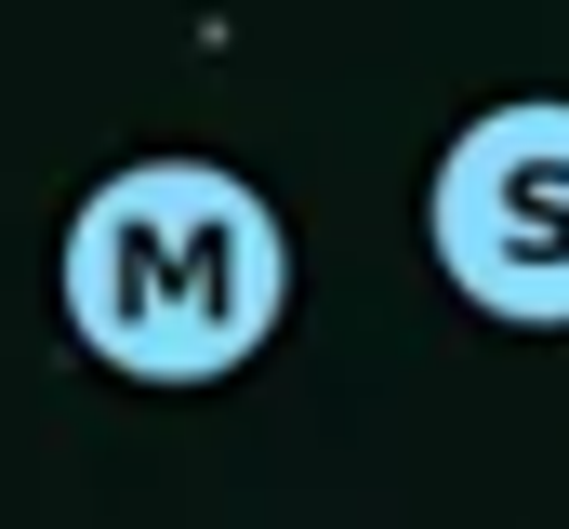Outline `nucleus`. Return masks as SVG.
Here are the masks:
<instances>
[{"label":"nucleus","instance_id":"nucleus-2","mask_svg":"<svg viewBox=\"0 0 569 529\" xmlns=\"http://www.w3.org/2000/svg\"><path fill=\"white\" fill-rule=\"evenodd\" d=\"M437 264L490 318H530V331L569 318V107L557 93L490 107L437 159Z\"/></svg>","mask_w":569,"mask_h":529},{"label":"nucleus","instance_id":"nucleus-1","mask_svg":"<svg viewBox=\"0 0 569 529\" xmlns=\"http://www.w3.org/2000/svg\"><path fill=\"white\" fill-rule=\"evenodd\" d=\"M291 305L279 212L212 159H133L67 226V318L133 385H226Z\"/></svg>","mask_w":569,"mask_h":529}]
</instances>
